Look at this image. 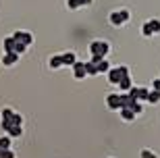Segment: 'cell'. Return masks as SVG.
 <instances>
[{"label":"cell","mask_w":160,"mask_h":158,"mask_svg":"<svg viewBox=\"0 0 160 158\" xmlns=\"http://www.w3.org/2000/svg\"><path fill=\"white\" fill-rule=\"evenodd\" d=\"M121 119H123V121H127V123H131V121H133V119H135V112L131 110V108H121Z\"/></svg>","instance_id":"10"},{"label":"cell","mask_w":160,"mask_h":158,"mask_svg":"<svg viewBox=\"0 0 160 158\" xmlns=\"http://www.w3.org/2000/svg\"><path fill=\"white\" fill-rule=\"evenodd\" d=\"M67 6H69L71 11H75V8H79V2L77 0H67Z\"/></svg>","instance_id":"25"},{"label":"cell","mask_w":160,"mask_h":158,"mask_svg":"<svg viewBox=\"0 0 160 158\" xmlns=\"http://www.w3.org/2000/svg\"><path fill=\"white\" fill-rule=\"evenodd\" d=\"M150 29H152V33H160V21L158 19H152V21H148Z\"/></svg>","instance_id":"17"},{"label":"cell","mask_w":160,"mask_h":158,"mask_svg":"<svg viewBox=\"0 0 160 158\" xmlns=\"http://www.w3.org/2000/svg\"><path fill=\"white\" fill-rule=\"evenodd\" d=\"M2 158H15V152L8 148V150H4V152H2Z\"/></svg>","instance_id":"26"},{"label":"cell","mask_w":160,"mask_h":158,"mask_svg":"<svg viewBox=\"0 0 160 158\" xmlns=\"http://www.w3.org/2000/svg\"><path fill=\"white\" fill-rule=\"evenodd\" d=\"M117 85H119V88H121V92H129V89L133 88V83H131V77H129V75L121 77V81L117 83Z\"/></svg>","instance_id":"9"},{"label":"cell","mask_w":160,"mask_h":158,"mask_svg":"<svg viewBox=\"0 0 160 158\" xmlns=\"http://www.w3.org/2000/svg\"><path fill=\"white\" fill-rule=\"evenodd\" d=\"M142 35H143V38H150V35H154V33H152V29H150V25H148V23H143V25H142Z\"/></svg>","instance_id":"21"},{"label":"cell","mask_w":160,"mask_h":158,"mask_svg":"<svg viewBox=\"0 0 160 158\" xmlns=\"http://www.w3.org/2000/svg\"><path fill=\"white\" fill-rule=\"evenodd\" d=\"M11 135H2V137H0V148H4V150H8V148H11Z\"/></svg>","instance_id":"18"},{"label":"cell","mask_w":160,"mask_h":158,"mask_svg":"<svg viewBox=\"0 0 160 158\" xmlns=\"http://www.w3.org/2000/svg\"><path fill=\"white\" fill-rule=\"evenodd\" d=\"M21 133H23L21 125H12V127L8 129V135H11V137H21Z\"/></svg>","instance_id":"15"},{"label":"cell","mask_w":160,"mask_h":158,"mask_svg":"<svg viewBox=\"0 0 160 158\" xmlns=\"http://www.w3.org/2000/svg\"><path fill=\"white\" fill-rule=\"evenodd\" d=\"M2 152H4V148H0V158H2Z\"/></svg>","instance_id":"29"},{"label":"cell","mask_w":160,"mask_h":158,"mask_svg":"<svg viewBox=\"0 0 160 158\" xmlns=\"http://www.w3.org/2000/svg\"><path fill=\"white\" fill-rule=\"evenodd\" d=\"M106 106L110 110H121L123 108V94H108L106 96Z\"/></svg>","instance_id":"4"},{"label":"cell","mask_w":160,"mask_h":158,"mask_svg":"<svg viewBox=\"0 0 160 158\" xmlns=\"http://www.w3.org/2000/svg\"><path fill=\"white\" fill-rule=\"evenodd\" d=\"M129 19H131V15H129V11H127V8L112 11L110 15H108V21H110V25H114V27H121V25H125Z\"/></svg>","instance_id":"2"},{"label":"cell","mask_w":160,"mask_h":158,"mask_svg":"<svg viewBox=\"0 0 160 158\" xmlns=\"http://www.w3.org/2000/svg\"><path fill=\"white\" fill-rule=\"evenodd\" d=\"M108 50H110L108 42H104V40H94L92 44H89V52H92V63H100L102 59H106Z\"/></svg>","instance_id":"1"},{"label":"cell","mask_w":160,"mask_h":158,"mask_svg":"<svg viewBox=\"0 0 160 158\" xmlns=\"http://www.w3.org/2000/svg\"><path fill=\"white\" fill-rule=\"evenodd\" d=\"M8 121H11V125H23V117L17 115V112H12V117L8 119Z\"/></svg>","instance_id":"19"},{"label":"cell","mask_w":160,"mask_h":158,"mask_svg":"<svg viewBox=\"0 0 160 158\" xmlns=\"http://www.w3.org/2000/svg\"><path fill=\"white\" fill-rule=\"evenodd\" d=\"M142 158H158L152 150H142Z\"/></svg>","instance_id":"24"},{"label":"cell","mask_w":160,"mask_h":158,"mask_svg":"<svg viewBox=\"0 0 160 158\" xmlns=\"http://www.w3.org/2000/svg\"><path fill=\"white\" fill-rule=\"evenodd\" d=\"M152 89H156V92H160V77L152 81Z\"/></svg>","instance_id":"27"},{"label":"cell","mask_w":160,"mask_h":158,"mask_svg":"<svg viewBox=\"0 0 160 158\" xmlns=\"http://www.w3.org/2000/svg\"><path fill=\"white\" fill-rule=\"evenodd\" d=\"M17 60H19L17 52H4V56H2V64L4 67H12V64H17Z\"/></svg>","instance_id":"7"},{"label":"cell","mask_w":160,"mask_h":158,"mask_svg":"<svg viewBox=\"0 0 160 158\" xmlns=\"http://www.w3.org/2000/svg\"><path fill=\"white\" fill-rule=\"evenodd\" d=\"M96 67H98V75H100V73H108V71H110V64L106 63V59H102L100 63H96Z\"/></svg>","instance_id":"14"},{"label":"cell","mask_w":160,"mask_h":158,"mask_svg":"<svg viewBox=\"0 0 160 158\" xmlns=\"http://www.w3.org/2000/svg\"><path fill=\"white\" fill-rule=\"evenodd\" d=\"M131 110L135 112V115H142V110H143L142 102H139V100H137V102H133V106H131Z\"/></svg>","instance_id":"20"},{"label":"cell","mask_w":160,"mask_h":158,"mask_svg":"<svg viewBox=\"0 0 160 158\" xmlns=\"http://www.w3.org/2000/svg\"><path fill=\"white\" fill-rule=\"evenodd\" d=\"M25 44H21V42H17V44H15V50H12V52H17V54H23L25 52Z\"/></svg>","instance_id":"22"},{"label":"cell","mask_w":160,"mask_h":158,"mask_svg":"<svg viewBox=\"0 0 160 158\" xmlns=\"http://www.w3.org/2000/svg\"><path fill=\"white\" fill-rule=\"evenodd\" d=\"M60 67H65V64H62V59H60V54L50 56V69H60Z\"/></svg>","instance_id":"11"},{"label":"cell","mask_w":160,"mask_h":158,"mask_svg":"<svg viewBox=\"0 0 160 158\" xmlns=\"http://www.w3.org/2000/svg\"><path fill=\"white\" fill-rule=\"evenodd\" d=\"M146 102H150V104H158V102H160V92H156V89H150L148 100H146Z\"/></svg>","instance_id":"12"},{"label":"cell","mask_w":160,"mask_h":158,"mask_svg":"<svg viewBox=\"0 0 160 158\" xmlns=\"http://www.w3.org/2000/svg\"><path fill=\"white\" fill-rule=\"evenodd\" d=\"M71 69H73V77H75V79H83V77L88 75V73H85V63H79L77 60Z\"/></svg>","instance_id":"6"},{"label":"cell","mask_w":160,"mask_h":158,"mask_svg":"<svg viewBox=\"0 0 160 158\" xmlns=\"http://www.w3.org/2000/svg\"><path fill=\"white\" fill-rule=\"evenodd\" d=\"M2 44H4V52H12V50H15V44H17V42H15V38H6L4 42H2Z\"/></svg>","instance_id":"13"},{"label":"cell","mask_w":160,"mask_h":158,"mask_svg":"<svg viewBox=\"0 0 160 158\" xmlns=\"http://www.w3.org/2000/svg\"><path fill=\"white\" fill-rule=\"evenodd\" d=\"M108 75V83H117L121 81V77H125V75H129V67H125V64H121V67H110V71L106 73Z\"/></svg>","instance_id":"3"},{"label":"cell","mask_w":160,"mask_h":158,"mask_svg":"<svg viewBox=\"0 0 160 158\" xmlns=\"http://www.w3.org/2000/svg\"><path fill=\"white\" fill-rule=\"evenodd\" d=\"M148 94H150L148 88H139V100H148Z\"/></svg>","instance_id":"23"},{"label":"cell","mask_w":160,"mask_h":158,"mask_svg":"<svg viewBox=\"0 0 160 158\" xmlns=\"http://www.w3.org/2000/svg\"><path fill=\"white\" fill-rule=\"evenodd\" d=\"M12 38H15V42H21V44H25V46L33 44V35H31L29 31H15Z\"/></svg>","instance_id":"5"},{"label":"cell","mask_w":160,"mask_h":158,"mask_svg":"<svg viewBox=\"0 0 160 158\" xmlns=\"http://www.w3.org/2000/svg\"><path fill=\"white\" fill-rule=\"evenodd\" d=\"M85 73H88V75H98V67H96V63H92V60L85 63Z\"/></svg>","instance_id":"16"},{"label":"cell","mask_w":160,"mask_h":158,"mask_svg":"<svg viewBox=\"0 0 160 158\" xmlns=\"http://www.w3.org/2000/svg\"><path fill=\"white\" fill-rule=\"evenodd\" d=\"M77 2H79V6H89L92 4V0H77Z\"/></svg>","instance_id":"28"},{"label":"cell","mask_w":160,"mask_h":158,"mask_svg":"<svg viewBox=\"0 0 160 158\" xmlns=\"http://www.w3.org/2000/svg\"><path fill=\"white\" fill-rule=\"evenodd\" d=\"M60 59H62V64H65V67H73V64L77 63L75 52H65V54H60Z\"/></svg>","instance_id":"8"}]
</instances>
